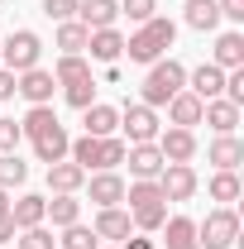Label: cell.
Listing matches in <instances>:
<instances>
[{
  "instance_id": "f546056e",
  "label": "cell",
  "mask_w": 244,
  "mask_h": 249,
  "mask_svg": "<svg viewBox=\"0 0 244 249\" xmlns=\"http://www.w3.org/2000/svg\"><path fill=\"white\" fill-rule=\"evenodd\" d=\"M43 220H53L58 230H62V225H77V220H82V201H77V196H53Z\"/></svg>"
},
{
  "instance_id": "2e32d148",
  "label": "cell",
  "mask_w": 244,
  "mask_h": 249,
  "mask_svg": "<svg viewBox=\"0 0 244 249\" xmlns=\"http://www.w3.org/2000/svg\"><path fill=\"white\" fill-rule=\"evenodd\" d=\"M206 158L215 163V173H235L244 163V139H235V134H215L211 149H206Z\"/></svg>"
},
{
  "instance_id": "ba28073f",
  "label": "cell",
  "mask_w": 244,
  "mask_h": 249,
  "mask_svg": "<svg viewBox=\"0 0 244 249\" xmlns=\"http://www.w3.org/2000/svg\"><path fill=\"white\" fill-rule=\"evenodd\" d=\"M153 144H158L163 163H192V158H196V134H192V129H177V124H173V129H158Z\"/></svg>"
},
{
  "instance_id": "7402d4cb",
  "label": "cell",
  "mask_w": 244,
  "mask_h": 249,
  "mask_svg": "<svg viewBox=\"0 0 244 249\" xmlns=\"http://www.w3.org/2000/svg\"><path fill=\"white\" fill-rule=\"evenodd\" d=\"M82 124H87V134H91V139H105V134H115V129H120V110L96 101V106L82 110Z\"/></svg>"
},
{
  "instance_id": "1f68e13d",
  "label": "cell",
  "mask_w": 244,
  "mask_h": 249,
  "mask_svg": "<svg viewBox=\"0 0 244 249\" xmlns=\"http://www.w3.org/2000/svg\"><path fill=\"white\" fill-rule=\"evenodd\" d=\"M129 220H134V230L158 235V230H163V220H168V201H158V206H139V211H129Z\"/></svg>"
},
{
  "instance_id": "83f0119b",
  "label": "cell",
  "mask_w": 244,
  "mask_h": 249,
  "mask_svg": "<svg viewBox=\"0 0 244 249\" xmlns=\"http://www.w3.org/2000/svg\"><path fill=\"white\" fill-rule=\"evenodd\" d=\"M206 192H211V201H220V206H230V201H240V173H211V182H206Z\"/></svg>"
},
{
  "instance_id": "30bf717a",
  "label": "cell",
  "mask_w": 244,
  "mask_h": 249,
  "mask_svg": "<svg viewBox=\"0 0 244 249\" xmlns=\"http://www.w3.org/2000/svg\"><path fill=\"white\" fill-rule=\"evenodd\" d=\"M87 196L101 206H124V178L120 173H87Z\"/></svg>"
},
{
  "instance_id": "5bb4252c",
  "label": "cell",
  "mask_w": 244,
  "mask_h": 249,
  "mask_svg": "<svg viewBox=\"0 0 244 249\" xmlns=\"http://www.w3.org/2000/svg\"><path fill=\"white\" fill-rule=\"evenodd\" d=\"M48 187H53V196H77V192L87 187V173H82L72 158H62V163H48Z\"/></svg>"
},
{
  "instance_id": "484cf974",
  "label": "cell",
  "mask_w": 244,
  "mask_h": 249,
  "mask_svg": "<svg viewBox=\"0 0 244 249\" xmlns=\"http://www.w3.org/2000/svg\"><path fill=\"white\" fill-rule=\"evenodd\" d=\"M87 38H91V29H87L82 19H67V24H58V34H53V48H62V53H87Z\"/></svg>"
},
{
  "instance_id": "d6986e66",
  "label": "cell",
  "mask_w": 244,
  "mask_h": 249,
  "mask_svg": "<svg viewBox=\"0 0 244 249\" xmlns=\"http://www.w3.org/2000/svg\"><path fill=\"white\" fill-rule=\"evenodd\" d=\"M201 120L211 124L215 134H235V124H240V106H230L225 96H215V101H201Z\"/></svg>"
},
{
  "instance_id": "cb8c5ba5",
  "label": "cell",
  "mask_w": 244,
  "mask_h": 249,
  "mask_svg": "<svg viewBox=\"0 0 244 249\" xmlns=\"http://www.w3.org/2000/svg\"><path fill=\"white\" fill-rule=\"evenodd\" d=\"M168 120L177 124V129H192V124H201V101L192 91H177L168 101Z\"/></svg>"
},
{
  "instance_id": "5b68a950",
  "label": "cell",
  "mask_w": 244,
  "mask_h": 249,
  "mask_svg": "<svg viewBox=\"0 0 244 249\" xmlns=\"http://www.w3.org/2000/svg\"><path fill=\"white\" fill-rule=\"evenodd\" d=\"M120 129H124V144H153L158 139V110H149L144 101H129L120 110Z\"/></svg>"
},
{
  "instance_id": "3957f363",
  "label": "cell",
  "mask_w": 244,
  "mask_h": 249,
  "mask_svg": "<svg viewBox=\"0 0 244 249\" xmlns=\"http://www.w3.org/2000/svg\"><path fill=\"white\" fill-rule=\"evenodd\" d=\"M38 58H43V38L34 29H10V38H0V67H10L15 77L38 67Z\"/></svg>"
},
{
  "instance_id": "ee69618b",
  "label": "cell",
  "mask_w": 244,
  "mask_h": 249,
  "mask_svg": "<svg viewBox=\"0 0 244 249\" xmlns=\"http://www.w3.org/2000/svg\"><path fill=\"white\" fill-rule=\"evenodd\" d=\"M5 211H10V192L0 187V216H5Z\"/></svg>"
},
{
  "instance_id": "8fae6325",
  "label": "cell",
  "mask_w": 244,
  "mask_h": 249,
  "mask_svg": "<svg viewBox=\"0 0 244 249\" xmlns=\"http://www.w3.org/2000/svg\"><path fill=\"white\" fill-rule=\"evenodd\" d=\"M91 230H96V240H129L134 235V220H129L124 206H101L96 220H91Z\"/></svg>"
},
{
  "instance_id": "6da1fadb",
  "label": "cell",
  "mask_w": 244,
  "mask_h": 249,
  "mask_svg": "<svg viewBox=\"0 0 244 249\" xmlns=\"http://www.w3.org/2000/svg\"><path fill=\"white\" fill-rule=\"evenodd\" d=\"M173 38H177V24H173L168 15H153L149 24H139V29L124 38V53H129V62H144V67H153V62L173 48Z\"/></svg>"
},
{
  "instance_id": "ab89813d",
  "label": "cell",
  "mask_w": 244,
  "mask_h": 249,
  "mask_svg": "<svg viewBox=\"0 0 244 249\" xmlns=\"http://www.w3.org/2000/svg\"><path fill=\"white\" fill-rule=\"evenodd\" d=\"M220 5V19H230V24H244V0H215Z\"/></svg>"
},
{
  "instance_id": "d590c367",
  "label": "cell",
  "mask_w": 244,
  "mask_h": 249,
  "mask_svg": "<svg viewBox=\"0 0 244 249\" xmlns=\"http://www.w3.org/2000/svg\"><path fill=\"white\" fill-rule=\"evenodd\" d=\"M62 96H67V106H72V110H87V106H96V77L62 87Z\"/></svg>"
},
{
  "instance_id": "e575fe53",
  "label": "cell",
  "mask_w": 244,
  "mask_h": 249,
  "mask_svg": "<svg viewBox=\"0 0 244 249\" xmlns=\"http://www.w3.org/2000/svg\"><path fill=\"white\" fill-rule=\"evenodd\" d=\"M124 149H129V144H124L120 134H105V139H101V173H115L124 163Z\"/></svg>"
},
{
  "instance_id": "d6a6232c",
  "label": "cell",
  "mask_w": 244,
  "mask_h": 249,
  "mask_svg": "<svg viewBox=\"0 0 244 249\" xmlns=\"http://www.w3.org/2000/svg\"><path fill=\"white\" fill-rule=\"evenodd\" d=\"M62 249H101V240H96V230L91 225H82V220H77V225H62V240H58Z\"/></svg>"
},
{
  "instance_id": "9a60e30c",
  "label": "cell",
  "mask_w": 244,
  "mask_h": 249,
  "mask_svg": "<svg viewBox=\"0 0 244 249\" xmlns=\"http://www.w3.org/2000/svg\"><path fill=\"white\" fill-rule=\"evenodd\" d=\"M77 19H82L87 29H115L120 0H77Z\"/></svg>"
},
{
  "instance_id": "52a82bcc",
  "label": "cell",
  "mask_w": 244,
  "mask_h": 249,
  "mask_svg": "<svg viewBox=\"0 0 244 249\" xmlns=\"http://www.w3.org/2000/svg\"><path fill=\"white\" fill-rule=\"evenodd\" d=\"M53 91H58V82L48 67H29L15 77V96H24L29 106H53Z\"/></svg>"
},
{
  "instance_id": "d4e9b609",
  "label": "cell",
  "mask_w": 244,
  "mask_h": 249,
  "mask_svg": "<svg viewBox=\"0 0 244 249\" xmlns=\"http://www.w3.org/2000/svg\"><path fill=\"white\" fill-rule=\"evenodd\" d=\"M91 77V62L82 58V53H62L58 62H53V82L58 87H72V82H87Z\"/></svg>"
},
{
  "instance_id": "7a4b0ae2",
  "label": "cell",
  "mask_w": 244,
  "mask_h": 249,
  "mask_svg": "<svg viewBox=\"0 0 244 249\" xmlns=\"http://www.w3.org/2000/svg\"><path fill=\"white\" fill-rule=\"evenodd\" d=\"M177 91H187V67L177 58H158L149 67V77H144V106L158 110V106H168Z\"/></svg>"
},
{
  "instance_id": "603a6c76",
  "label": "cell",
  "mask_w": 244,
  "mask_h": 249,
  "mask_svg": "<svg viewBox=\"0 0 244 249\" xmlns=\"http://www.w3.org/2000/svg\"><path fill=\"white\" fill-rule=\"evenodd\" d=\"M29 144H34V158H38V163H62L72 139H67V129H62V124H53L48 134H38V139H29Z\"/></svg>"
},
{
  "instance_id": "277c9868",
  "label": "cell",
  "mask_w": 244,
  "mask_h": 249,
  "mask_svg": "<svg viewBox=\"0 0 244 249\" xmlns=\"http://www.w3.org/2000/svg\"><path fill=\"white\" fill-rule=\"evenodd\" d=\"M235 240H240L235 206H215V211H206V220H196V245L201 249H230Z\"/></svg>"
},
{
  "instance_id": "8d00e7d4",
  "label": "cell",
  "mask_w": 244,
  "mask_h": 249,
  "mask_svg": "<svg viewBox=\"0 0 244 249\" xmlns=\"http://www.w3.org/2000/svg\"><path fill=\"white\" fill-rule=\"evenodd\" d=\"M19 144H24L19 120H5V115H0V154H19Z\"/></svg>"
},
{
  "instance_id": "ffe728a7",
  "label": "cell",
  "mask_w": 244,
  "mask_h": 249,
  "mask_svg": "<svg viewBox=\"0 0 244 249\" xmlns=\"http://www.w3.org/2000/svg\"><path fill=\"white\" fill-rule=\"evenodd\" d=\"M163 249H201L196 245V220L192 216H168L163 220Z\"/></svg>"
},
{
  "instance_id": "7bdbcfd3",
  "label": "cell",
  "mask_w": 244,
  "mask_h": 249,
  "mask_svg": "<svg viewBox=\"0 0 244 249\" xmlns=\"http://www.w3.org/2000/svg\"><path fill=\"white\" fill-rule=\"evenodd\" d=\"M120 249H158V245L144 240V235H129V240H120Z\"/></svg>"
},
{
  "instance_id": "60d3db41",
  "label": "cell",
  "mask_w": 244,
  "mask_h": 249,
  "mask_svg": "<svg viewBox=\"0 0 244 249\" xmlns=\"http://www.w3.org/2000/svg\"><path fill=\"white\" fill-rule=\"evenodd\" d=\"M10 96H15V72L0 67V101H10Z\"/></svg>"
},
{
  "instance_id": "e0dca14e",
  "label": "cell",
  "mask_w": 244,
  "mask_h": 249,
  "mask_svg": "<svg viewBox=\"0 0 244 249\" xmlns=\"http://www.w3.org/2000/svg\"><path fill=\"white\" fill-rule=\"evenodd\" d=\"M43 216H48V196H38V192H24L19 201H10V220H15V230L43 225Z\"/></svg>"
},
{
  "instance_id": "4316f807",
  "label": "cell",
  "mask_w": 244,
  "mask_h": 249,
  "mask_svg": "<svg viewBox=\"0 0 244 249\" xmlns=\"http://www.w3.org/2000/svg\"><path fill=\"white\" fill-rule=\"evenodd\" d=\"M53 124H62L53 106H29V110H24V120H19V129H24V139H38V134H48Z\"/></svg>"
},
{
  "instance_id": "4dcf8cb0",
  "label": "cell",
  "mask_w": 244,
  "mask_h": 249,
  "mask_svg": "<svg viewBox=\"0 0 244 249\" xmlns=\"http://www.w3.org/2000/svg\"><path fill=\"white\" fill-rule=\"evenodd\" d=\"M158 201H163L158 182H129V187H124V211H139V206H158Z\"/></svg>"
},
{
  "instance_id": "f35d334b",
  "label": "cell",
  "mask_w": 244,
  "mask_h": 249,
  "mask_svg": "<svg viewBox=\"0 0 244 249\" xmlns=\"http://www.w3.org/2000/svg\"><path fill=\"white\" fill-rule=\"evenodd\" d=\"M43 15L53 24H67V19H77V0H43Z\"/></svg>"
},
{
  "instance_id": "8992f818",
  "label": "cell",
  "mask_w": 244,
  "mask_h": 249,
  "mask_svg": "<svg viewBox=\"0 0 244 249\" xmlns=\"http://www.w3.org/2000/svg\"><path fill=\"white\" fill-rule=\"evenodd\" d=\"M153 182H158V192H163V201H192V196H196V187H201L192 163H168Z\"/></svg>"
},
{
  "instance_id": "f1b7e54d",
  "label": "cell",
  "mask_w": 244,
  "mask_h": 249,
  "mask_svg": "<svg viewBox=\"0 0 244 249\" xmlns=\"http://www.w3.org/2000/svg\"><path fill=\"white\" fill-rule=\"evenodd\" d=\"M24 182H29V163L19 154H0V187L15 192V187H24Z\"/></svg>"
},
{
  "instance_id": "b9f144b4",
  "label": "cell",
  "mask_w": 244,
  "mask_h": 249,
  "mask_svg": "<svg viewBox=\"0 0 244 249\" xmlns=\"http://www.w3.org/2000/svg\"><path fill=\"white\" fill-rule=\"evenodd\" d=\"M15 235H19V230H15V220H10V211H5V216H0V245H10Z\"/></svg>"
},
{
  "instance_id": "ac0fdd59",
  "label": "cell",
  "mask_w": 244,
  "mask_h": 249,
  "mask_svg": "<svg viewBox=\"0 0 244 249\" xmlns=\"http://www.w3.org/2000/svg\"><path fill=\"white\" fill-rule=\"evenodd\" d=\"M87 53H91L87 62H115V58L124 53V34H120V29H91Z\"/></svg>"
},
{
  "instance_id": "44dd1931",
  "label": "cell",
  "mask_w": 244,
  "mask_h": 249,
  "mask_svg": "<svg viewBox=\"0 0 244 249\" xmlns=\"http://www.w3.org/2000/svg\"><path fill=\"white\" fill-rule=\"evenodd\" d=\"M182 19H187V29H196V34H215L220 29V5L215 0H187Z\"/></svg>"
},
{
  "instance_id": "74e56055",
  "label": "cell",
  "mask_w": 244,
  "mask_h": 249,
  "mask_svg": "<svg viewBox=\"0 0 244 249\" xmlns=\"http://www.w3.org/2000/svg\"><path fill=\"white\" fill-rule=\"evenodd\" d=\"M120 15H129L134 24H149L158 15V0H120Z\"/></svg>"
},
{
  "instance_id": "9c48e42d",
  "label": "cell",
  "mask_w": 244,
  "mask_h": 249,
  "mask_svg": "<svg viewBox=\"0 0 244 249\" xmlns=\"http://www.w3.org/2000/svg\"><path fill=\"white\" fill-rule=\"evenodd\" d=\"M124 163H129V178L134 182H153L168 163H163V154H158V144H129L124 149Z\"/></svg>"
},
{
  "instance_id": "4fadbf2b",
  "label": "cell",
  "mask_w": 244,
  "mask_h": 249,
  "mask_svg": "<svg viewBox=\"0 0 244 249\" xmlns=\"http://www.w3.org/2000/svg\"><path fill=\"white\" fill-rule=\"evenodd\" d=\"M211 62L220 67V72H235V67H244V34H240V29H225V34H215Z\"/></svg>"
},
{
  "instance_id": "836d02e7",
  "label": "cell",
  "mask_w": 244,
  "mask_h": 249,
  "mask_svg": "<svg viewBox=\"0 0 244 249\" xmlns=\"http://www.w3.org/2000/svg\"><path fill=\"white\" fill-rule=\"evenodd\" d=\"M15 249H58V240H53L48 225H29V230L15 235Z\"/></svg>"
},
{
  "instance_id": "7c38bea8",
  "label": "cell",
  "mask_w": 244,
  "mask_h": 249,
  "mask_svg": "<svg viewBox=\"0 0 244 249\" xmlns=\"http://www.w3.org/2000/svg\"><path fill=\"white\" fill-rule=\"evenodd\" d=\"M187 91L196 96V101H215V96H225V72H220L215 62H201L196 72H187Z\"/></svg>"
}]
</instances>
